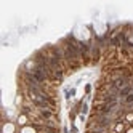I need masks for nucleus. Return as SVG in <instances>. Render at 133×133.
<instances>
[{
    "label": "nucleus",
    "instance_id": "1",
    "mask_svg": "<svg viewBox=\"0 0 133 133\" xmlns=\"http://www.w3.org/2000/svg\"><path fill=\"white\" fill-rule=\"evenodd\" d=\"M16 132V124L11 120H5L2 124V133H15Z\"/></svg>",
    "mask_w": 133,
    "mask_h": 133
},
{
    "label": "nucleus",
    "instance_id": "2",
    "mask_svg": "<svg viewBox=\"0 0 133 133\" xmlns=\"http://www.w3.org/2000/svg\"><path fill=\"white\" fill-rule=\"evenodd\" d=\"M16 122H18V125L26 127V125H27V122H30V119H29V115L21 114V112H19V114H18V119H16Z\"/></svg>",
    "mask_w": 133,
    "mask_h": 133
},
{
    "label": "nucleus",
    "instance_id": "3",
    "mask_svg": "<svg viewBox=\"0 0 133 133\" xmlns=\"http://www.w3.org/2000/svg\"><path fill=\"white\" fill-rule=\"evenodd\" d=\"M19 133H38V130L34 125H26V127H21Z\"/></svg>",
    "mask_w": 133,
    "mask_h": 133
},
{
    "label": "nucleus",
    "instance_id": "4",
    "mask_svg": "<svg viewBox=\"0 0 133 133\" xmlns=\"http://www.w3.org/2000/svg\"><path fill=\"white\" fill-rule=\"evenodd\" d=\"M91 93V84H87L85 85V96H90Z\"/></svg>",
    "mask_w": 133,
    "mask_h": 133
},
{
    "label": "nucleus",
    "instance_id": "5",
    "mask_svg": "<svg viewBox=\"0 0 133 133\" xmlns=\"http://www.w3.org/2000/svg\"><path fill=\"white\" fill-rule=\"evenodd\" d=\"M71 133H79V128L76 124H71Z\"/></svg>",
    "mask_w": 133,
    "mask_h": 133
},
{
    "label": "nucleus",
    "instance_id": "6",
    "mask_svg": "<svg viewBox=\"0 0 133 133\" xmlns=\"http://www.w3.org/2000/svg\"><path fill=\"white\" fill-rule=\"evenodd\" d=\"M125 133H133V128H128V130H127Z\"/></svg>",
    "mask_w": 133,
    "mask_h": 133
}]
</instances>
